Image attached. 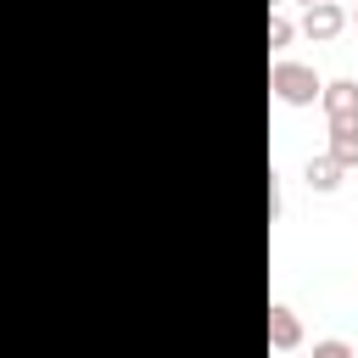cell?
Wrapping results in <instances>:
<instances>
[{"instance_id": "cell-1", "label": "cell", "mask_w": 358, "mask_h": 358, "mask_svg": "<svg viewBox=\"0 0 358 358\" xmlns=\"http://www.w3.org/2000/svg\"><path fill=\"white\" fill-rule=\"evenodd\" d=\"M268 90H274L285 106H313L319 90H324V78H319L313 67H302V62H274V67H268Z\"/></svg>"}, {"instance_id": "cell-2", "label": "cell", "mask_w": 358, "mask_h": 358, "mask_svg": "<svg viewBox=\"0 0 358 358\" xmlns=\"http://www.w3.org/2000/svg\"><path fill=\"white\" fill-rule=\"evenodd\" d=\"M341 28H347V11H341L336 0H313V6L302 11V34H308V39H319V45H324V39H336Z\"/></svg>"}, {"instance_id": "cell-3", "label": "cell", "mask_w": 358, "mask_h": 358, "mask_svg": "<svg viewBox=\"0 0 358 358\" xmlns=\"http://www.w3.org/2000/svg\"><path fill=\"white\" fill-rule=\"evenodd\" d=\"M319 106H324L330 123H352V117H358V84H352V78H330V84L319 90Z\"/></svg>"}, {"instance_id": "cell-4", "label": "cell", "mask_w": 358, "mask_h": 358, "mask_svg": "<svg viewBox=\"0 0 358 358\" xmlns=\"http://www.w3.org/2000/svg\"><path fill=\"white\" fill-rule=\"evenodd\" d=\"M296 341H302V319H296V313H291L285 302H274V308H268V347L291 352Z\"/></svg>"}, {"instance_id": "cell-5", "label": "cell", "mask_w": 358, "mask_h": 358, "mask_svg": "<svg viewBox=\"0 0 358 358\" xmlns=\"http://www.w3.org/2000/svg\"><path fill=\"white\" fill-rule=\"evenodd\" d=\"M330 157L341 168H358V117L352 123H330Z\"/></svg>"}, {"instance_id": "cell-6", "label": "cell", "mask_w": 358, "mask_h": 358, "mask_svg": "<svg viewBox=\"0 0 358 358\" xmlns=\"http://www.w3.org/2000/svg\"><path fill=\"white\" fill-rule=\"evenodd\" d=\"M341 173H347V168H341L330 151H324V157H308V190H336Z\"/></svg>"}, {"instance_id": "cell-7", "label": "cell", "mask_w": 358, "mask_h": 358, "mask_svg": "<svg viewBox=\"0 0 358 358\" xmlns=\"http://www.w3.org/2000/svg\"><path fill=\"white\" fill-rule=\"evenodd\" d=\"M291 34H296V28H291V22H285V17L274 11V17H268V50H280V45H291Z\"/></svg>"}, {"instance_id": "cell-8", "label": "cell", "mask_w": 358, "mask_h": 358, "mask_svg": "<svg viewBox=\"0 0 358 358\" xmlns=\"http://www.w3.org/2000/svg\"><path fill=\"white\" fill-rule=\"evenodd\" d=\"M313 358H358V352H352L347 341H336V336H330V341H313Z\"/></svg>"}, {"instance_id": "cell-9", "label": "cell", "mask_w": 358, "mask_h": 358, "mask_svg": "<svg viewBox=\"0 0 358 358\" xmlns=\"http://www.w3.org/2000/svg\"><path fill=\"white\" fill-rule=\"evenodd\" d=\"M352 22H358V0H352Z\"/></svg>"}, {"instance_id": "cell-10", "label": "cell", "mask_w": 358, "mask_h": 358, "mask_svg": "<svg viewBox=\"0 0 358 358\" xmlns=\"http://www.w3.org/2000/svg\"><path fill=\"white\" fill-rule=\"evenodd\" d=\"M268 6H285V0H268Z\"/></svg>"}, {"instance_id": "cell-11", "label": "cell", "mask_w": 358, "mask_h": 358, "mask_svg": "<svg viewBox=\"0 0 358 358\" xmlns=\"http://www.w3.org/2000/svg\"><path fill=\"white\" fill-rule=\"evenodd\" d=\"M302 6H313V0H302Z\"/></svg>"}]
</instances>
